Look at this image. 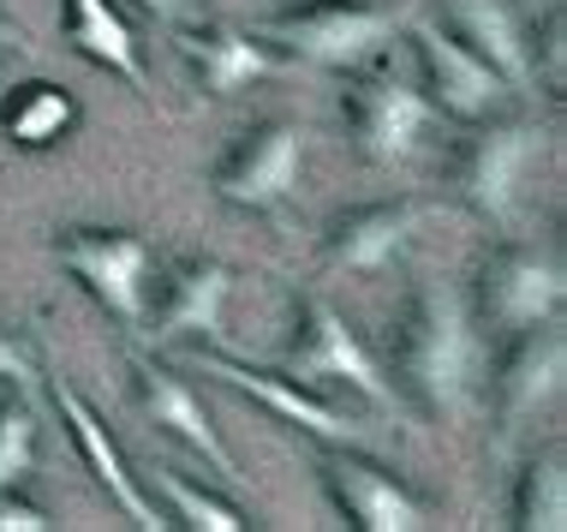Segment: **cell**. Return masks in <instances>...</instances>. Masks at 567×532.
<instances>
[{
    "label": "cell",
    "mask_w": 567,
    "mask_h": 532,
    "mask_svg": "<svg viewBox=\"0 0 567 532\" xmlns=\"http://www.w3.org/2000/svg\"><path fill=\"white\" fill-rule=\"evenodd\" d=\"M454 24L466 30V49L484 54L489 66L502 72L508 90H526L532 84V49H526V24L508 0H449Z\"/></svg>",
    "instance_id": "obj_15"
},
{
    "label": "cell",
    "mask_w": 567,
    "mask_h": 532,
    "mask_svg": "<svg viewBox=\"0 0 567 532\" xmlns=\"http://www.w3.org/2000/svg\"><path fill=\"white\" fill-rule=\"evenodd\" d=\"M424 222L419 204H377V209H352L334 222L329 234V269H382L394 252L412 239V227Z\"/></svg>",
    "instance_id": "obj_16"
},
{
    "label": "cell",
    "mask_w": 567,
    "mask_h": 532,
    "mask_svg": "<svg viewBox=\"0 0 567 532\" xmlns=\"http://www.w3.org/2000/svg\"><path fill=\"white\" fill-rule=\"evenodd\" d=\"M544 156V132L526 126V120H508V126H489L466 156V192L472 204L484 209L502 234H519L526 227V180Z\"/></svg>",
    "instance_id": "obj_5"
},
{
    "label": "cell",
    "mask_w": 567,
    "mask_h": 532,
    "mask_svg": "<svg viewBox=\"0 0 567 532\" xmlns=\"http://www.w3.org/2000/svg\"><path fill=\"white\" fill-rule=\"evenodd\" d=\"M0 49H19V54L30 49V42H24V30L12 24V19H0Z\"/></svg>",
    "instance_id": "obj_28"
},
{
    "label": "cell",
    "mask_w": 567,
    "mask_h": 532,
    "mask_svg": "<svg viewBox=\"0 0 567 532\" xmlns=\"http://www.w3.org/2000/svg\"><path fill=\"white\" fill-rule=\"evenodd\" d=\"M227 287H234V276H227V264H216V257L179 264L174 282H167L156 336H186V329L216 336V329H221V306H227Z\"/></svg>",
    "instance_id": "obj_19"
},
{
    "label": "cell",
    "mask_w": 567,
    "mask_h": 532,
    "mask_svg": "<svg viewBox=\"0 0 567 532\" xmlns=\"http://www.w3.org/2000/svg\"><path fill=\"white\" fill-rule=\"evenodd\" d=\"M156 484L167 491V503L179 509V521L197 526V532H239V526H245V514H239L234 503H221V497H204L197 484L179 479L174 467H156Z\"/></svg>",
    "instance_id": "obj_22"
},
{
    "label": "cell",
    "mask_w": 567,
    "mask_h": 532,
    "mask_svg": "<svg viewBox=\"0 0 567 532\" xmlns=\"http://www.w3.org/2000/svg\"><path fill=\"white\" fill-rule=\"evenodd\" d=\"M0 126H7V139L19 150H49L79 126V102L49 79H30V84H12L7 109H0Z\"/></svg>",
    "instance_id": "obj_20"
},
{
    "label": "cell",
    "mask_w": 567,
    "mask_h": 532,
    "mask_svg": "<svg viewBox=\"0 0 567 532\" xmlns=\"http://www.w3.org/2000/svg\"><path fill=\"white\" fill-rule=\"evenodd\" d=\"M0 377H7V383H19V389H37V359H30L24 347L7 336V329H0Z\"/></svg>",
    "instance_id": "obj_25"
},
{
    "label": "cell",
    "mask_w": 567,
    "mask_h": 532,
    "mask_svg": "<svg viewBox=\"0 0 567 532\" xmlns=\"http://www.w3.org/2000/svg\"><path fill=\"white\" fill-rule=\"evenodd\" d=\"M137 395H144V413L156 419L162 431H174L179 443H192L209 467H216V473L234 479V454H227V443L216 437V424H209L204 401L192 395L186 377H174V371H162V365L137 359Z\"/></svg>",
    "instance_id": "obj_13"
},
{
    "label": "cell",
    "mask_w": 567,
    "mask_h": 532,
    "mask_svg": "<svg viewBox=\"0 0 567 532\" xmlns=\"http://www.w3.org/2000/svg\"><path fill=\"white\" fill-rule=\"evenodd\" d=\"M401 365H406V383L419 389V401L436 419H466L478 407L484 347L472 336L466 299H460L449 276H419V294H412V311L401 329Z\"/></svg>",
    "instance_id": "obj_1"
},
{
    "label": "cell",
    "mask_w": 567,
    "mask_h": 532,
    "mask_svg": "<svg viewBox=\"0 0 567 532\" xmlns=\"http://www.w3.org/2000/svg\"><path fill=\"white\" fill-rule=\"evenodd\" d=\"M197 365H204V377H221V383L257 395V401L275 407V413H281L287 424H299V431L323 437V443H359V419H341L334 407L317 401L311 389L281 383V377H269V371H245V365H227V359H197Z\"/></svg>",
    "instance_id": "obj_14"
},
{
    "label": "cell",
    "mask_w": 567,
    "mask_h": 532,
    "mask_svg": "<svg viewBox=\"0 0 567 532\" xmlns=\"http://www.w3.org/2000/svg\"><path fill=\"white\" fill-rule=\"evenodd\" d=\"M54 407L66 413L72 437H79V449H84V461H90V473H96V479H102V491H109L120 509H126V521H132V526H144V532H167V526H174L156 503H150L144 491H137V479L126 473V461H120V449H114L109 424L90 413L84 395L72 389V383H60V377H54Z\"/></svg>",
    "instance_id": "obj_11"
},
{
    "label": "cell",
    "mask_w": 567,
    "mask_h": 532,
    "mask_svg": "<svg viewBox=\"0 0 567 532\" xmlns=\"http://www.w3.org/2000/svg\"><path fill=\"white\" fill-rule=\"evenodd\" d=\"M179 54L197 66V84L209 90V96H234V90H245L251 79H269L275 72V54L264 49L257 37H239V30H186L179 37Z\"/></svg>",
    "instance_id": "obj_17"
},
{
    "label": "cell",
    "mask_w": 567,
    "mask_h": 532,
    "mask_svg": "<svg viewBox=\"0 0 567 532\" xmlns=\"http://www.w3.org/2000/svg\"><path fill=\"white\" fill-rule=\"evenodd\" d=\"M287 377H293L299 389L347 383V389L371 395L377 407H394L389 377L377 371V359L364 354V341L352 336V324L329 306V299H305V329H299L293 354H287Z\"/></svg>",
    "instance_id": "obj_4"
},
{
    "label": "cell",
    "mask_w": 567,
    "mask_h": 532,
    "mask_svg": "<svg viewBox=\"0 0 567 532\" xmlns=\"http://www.w3.org/2000/svg\"><path fill=\"white\" fill-rule=\"evenodd\" d=\"M323 479H329L334 503L347 509V521L364 526V532H419V526H431V509H424L406 484H394L382 467L359 461V454H329Z\"/></svg>",
    "instance_id": "obj_9"
},
{
    "label": "cell",
    "mask_w": 567,
    "mask_h": 532,
    "mask_svg": "<svg viewBox=\"0 0 567 532\" xmlns=\"http://www.w3.org/2000/svg\"><path fill=\"white\" fill-rule=\"evenodd\" d=\"M299 168H305V126L264 120L216 168V192L239 209H281L299 186Z\"/></svg>",
    "instance_id": "obj_6"
},
{
    "label": "cell",
    "mask_w": 567,
    "mask_h": 532,
    "mask_svg": "<svg viewBox=\"0 0 567 532\" xmlns=\"http://www.w3.org/2000/svg\"><path fill=\"white\" fill-rule=\"evenodd\" d=\"M561 371H567V336L556 329V317H549V324H532V329H526V341L514 347V359L502 365V377H496L502 424L514 431L519 419H532L538 407L556 401Z\"/></svg>",
    "instance_id": "obj_12"
},
{
    "label": "cell",
    "mask_w": 567,
    "mask_h": 532,
    "mask_svg": "<svg viewBox=\"0 0 567 532\" xmlns=\"http://www.w3.org/2000/svg\"><path fill=\"white\" fill-rule=\"evenodd\" d=\"M37 461V413L24 401H0V491L30 479Z\"/></svg>",
    "instance_id": "obj_23"
},
{
    "label": "cell",
    "mask_w": 567,
    "mask_h": 532,
    "mask_svg": "<svg viewBox=\"0 0 567 532\" xmlns=\"http://www.w3.org/2000/svg\"><path fill=\"white\" fill-rule=\"evenodd\" d=\"M394 37H401V12L364 7V0H323V7L305 12V19L269 24V42L293 49L299 60H311V66H341V72L377 60Z\"/></svg>",
    "instance_id": "obj_3"
},
{
    "label": "cell",
    "mask_w": 567,
    "mask_h": 532,
    "mask_svg": "<svg viewBox=\"0 0 567 532\" xmlns=\"http://www.w3.org/2000/svg\"><path fill=\"white\" fill-rule=\"evenodd\" d=\"M514 526H526V532H561V526H567V473H561V449H544L538 461L519 473Z\"/></svg>",
    "instance_id": "obj_21"
},
{
    "label": "cell",
    "mask_w": 567,
    "mask_h": 532,
    "mask_svg": "<svg viewBox=\"0 0 567 532\" xmlns=\"http://www.w3.org/2000/svg\"><path fill=\"white\" fill-rule=\"evenodd\" d=\"M412 37H419V60H424V79H431L436 114H454V120L496 114V102L508 96V84H502V72L489 66L484 54H472L466 42H454L449 30H436V24H412Z\"/></svg>",
    "instance_id": "obj_8"
},
{
    "label": "cell",
    "mask_w": 567,
    "mask_h": 532,
    "mask_svg": "<svg viewBox=\"0 0 567 532\" xmlns=\"http://www.w3.org/2000/svg\"><path fill=\"white\" fill-rule=\"evenodd\" d=\"M137 7L150 12V19H162V24H174L179 12H186V0H137Z\"/></svg>",
    "instance_id": "obj_26"
},
{
    "label": "cell",
    "mask_w": 567,
    "mask_h": 532,
    "mask_svg": "<svg viewBox=\"0 0 567 532\" xmlns=\"http://www.w3.org/2000/svg\"><path fill=\"white\" fill-rule=\"evenodd\" d=\"M54 257L120 317V324L137 329L150 317V264H156V252H150L144 234H126V227H84V234L60 239Z\"/></svg>",
    "instance_id": "obj_2"
},
{
    "label": "cell",
    "mask_w": 567,
    "mask_h": 532,
    "mask_svg": "<svg viewBox=\"0 0 567 532\" xmlns=\"http://www.w3.org/2000/svg\"><path fill=\"white\" fill-rule=\"evenodd\" d=\"M561 264L538 252H502L484 269V317L496 329H532L561 311Z\"/></svg>",
    "instance_id": "obj_10"
},
{
    "label": "cell",
    "mask_w": 567,
    "mask_h": 532,
    "mask_svg": "<svg viewBox=\"0 0 567 532\" xmlns=\"http://www.w3.org/2000/svg\"><path fill=\"white\" fill-rule=\"evenodd\" d=\"M508 7L519 12V19H538V12H556L561 0H508Z\"/></svg>",
    "instance_id": "obj_27"
},
{
    "label": "cell",
    "mask_w": 567,
    "mask_h": 532,
    "mask_svg": "<svg viewBox=\"0 0 567 532\" xmlns=\"http://www.w3.org/2000/svg\"><path fill=\"white\" fill-rule=\"evenodd\" d=\"M54 521L42 514L37 503H24V497L0 491V532H49Z\"/></svg>",
    "instance_id": "obj_24"
},
{
    "label": "cell",
    "mask_w": 567,
    "mask_h": 532,
    "mask_svg": "<svg viewBox=\"0 0 567 532\" xmlns=\"http://www.w3.org/2000/svg\"><path fill=\"white\" fill-rule=\"evenodd\" d=\"M66 42H72L84 60H96V66L120 72V79H126L144 102L156 96V90H150V79H144V60H137L132 30H126V19H120L109 0H66Z\"/></svg>",
    "instance_id": "obj_18"
},
{
    "label": "cell",
    "mask_w": 567,
    "mask_h": 532,
    "mask_svg": "<svg viewBox=\"0 0 567 532\" xmlns=\"http://www.w3.org/2000/svg\"><path fill=\"white\" fill-rule=\"evenodd\" d=\"M311 7H323V0H311Z\"/></svg>",
    "instance_id": "obj_29"
},
{
    "label": "cell",
    "mask_w": 567,
    "mask_h": 532,
    "mask_svg": "<svg viewBox=\"0 0 567 532\" xmlns=\"http://www.w3.org/2000/svg\"><path fill=\"white\" fill-rule=\"evenodd\" d=\"M352 120H359L364 156L382 162V168H401V162H412L424 132L436 126V102L424 90H412L401 72H377L352 90Z\"/></svg>",
    "instance_id": "obj_7"
}]
</instances>
